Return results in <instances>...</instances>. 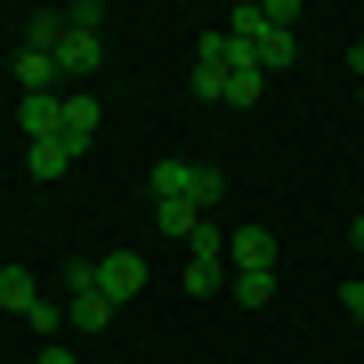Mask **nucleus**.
<instances>
[{
    "mask_svg": "<svg viewBox=\"0 0 364 364\" xmlns=\"http://www.w3.org/2000/svg\"><path fill=\"white\" fill-rule=\"evenodd\" d=\"M33 299H41V291H33V275H25V267H0V308L33 316Z\"/></svg>",
    "mask_w": 364,
    "mask_h": 364,
    "instance_id": "10",
    "label": "nucleus"
},
{
    "mask_svg": "<svg viewBox=\"0 0 364 364\" xmlns=\"http://www.w3.org/2000/svg\"><path fill=\"white\" fill-rule=\"evenodd\" d=\"M299 57V33H259V73H284Z\"/></svg>",
    "mask_w": 364,
    "mask_h": 364,
    "instance_id": "11",
    "label": "nucleus"
},
{
    "mask_svg": "<svg viewBox=\"0 0 364 364\" xmlns=\"http://www.w3.org/2000/svg\"><path fill=\"white\" fill-rule=\"evenodd\" d=\"M195 186H203V162H178V154H170V162H154L146 195H154V203H195ZM195 210H203V203H195Z\"/></svg>",
    "mask_w": 364,
    "mask_h": 364,
    "instance_id": "3",
    "label": "nucleus"
},
{
    "mask_svg": "<svg viewBox=\"0 0 364 364\" xmlns=\"http://www.w3.org/2000/svg\"><path fill=\"white\" fill-rule=\"evenodd\" d=\"M16 122H25V138L41 146V138H57V130H65V97H25V105H16Z\"/></svg>",
    "mask_w": 364,
    "mask_h": 364,
    "instance_id": "6",
    "label": "nucleus"
},
{
    "mask_svg": "<svg viewBox=\"0 0 364 364\" xmlns=\"http://www.w3.org/2000/svg\"><path fill=\"white\" fill-rule=\"evenodd\" d=\"M41 364H73V348H49V340H41Z\"/></svg>",
    "mask_w": 364,
    "mask_h": 364,
    "instance_id": "17",
    "label": "nucleus"
},
{
    "mask_svg": "<svg viewBox=\"0 0 364 364\" xmlns=\"http://www.w3.org/2000/svg\"><path fill=\"white\" fill-rule=\"evenodd\" d=\"M97 57H105V41L65 25V41H57V73H65V81H90V73H97Z\"/></svg>",
    "mask_w": 364,
    "mask_h": 364,
    "instance_id": "4",
    "label": "nucleus"
},
{
    "mask_svg": "<svg viewBox=\"0 0 364 364\" xmlns=\"http://www.w3.org/2000/svg\"><path fill=\"white\" fill-rule=\"evenodd\" d=\"M57 138H65L73 154H90V138H97V97H90V90L65 97V130H57Z\"/></svg>",
    "mask_w": 364,
    "mask_h": 364,
    "instance_id": "5",
    "label": "nucleus"
},
{
    "mask_svg": "<svg viewBox=\"0 0 364 364\" xmlns=\"http://www.w3.org/2000/svg\"><path fill=\"white\" fill-rule=\"evenodd\" d=\"M340 308H348L356 324H364V284H340Z\"/></svg>",
    "mask_w": 364,
    "mask_h": 364,
    "instance_id": "16",
    "label": "nucleus"
},
{
    "mask_svg": "<svg viewBox=\"0 0 364 364\" xmlns=\"http://www.w3.org/2000/svg\"><path fill=\"white\" fill-rule=\"evenodd\" d=\"M227 267L235 275H275V235L267 227H235L227 235Z\"/></svg>",
    "mask_w": 364,
    "mask_h": 364,
    "instance_id": "1",
    "label": "nucleus"
},
{
    "mask_svg": "<svg viewBox=\"0 0 364 364\" xmlns=\"http://www.w3.org/2000/svg\"><path fill=\"white\" fill-rule=\"evenodd\" d=\"M348 243H356V251H364V219H356V227H348Z\"/></svg>",
    "mask_w": 364,
    "mask_h": 364,
    "instance_id": "19",
    "label": "nucleus"
},
{
    "mask_svg": "<svg viewBox=\"0 0 364 364\" xmlns=\"http://www.w3.org/2000/svg\"><path fill=\"white\" fill-rule=\"evenodd\" d=\"M348 73H356V81H364V41H356V49H348Z\"/></svg>",
    "mask_w": 364,
    "mask_h": 364,
    "instance_id": "18",
    "label": "nucleus"
},
{
    "mask_svg": "<svg viewBox=\"0 0 364 364\" xmlns=\"http://www.w3.org/2000/svg\"><path fill=\"white\" fill-rule=\"evenodd\" d=\"M25 170H33L41 186H49V178H65V170H73V146H65V138H41L33 154H25Z\"/></svg>",
    "mask_w": 364,
    "mask_h": 364,
    "instance_id": "7",
    "label": "nucleus"
},
{
    "mask_svg": "<svg viewBox=\"0 0 364 364\" xmlns=\"http://www.w3.org/2000/svg\"><path fill=\"white\" fill-rule=\"evenodd\" d=\"M227 33H235V41H259V33H267V9H235Z\"/></svg>",
    "mask_w": 364,
    "mask_h": 364,
    "instance_id": "14",
    "label": "nucleus"
},
{
    "mask_svg": "<svg viewBox=\"0 0 364 364\" xmlns=\"http://www.w3.org/2000/svg\"><path fill=\"white\" fill-rule=\"evenodd\" d=\"M97 291L114 299V308L138 299V291H146V259H138V251H105V259H97Z\"/></svg>",
    "mask_w": 364,
    "mask_h": 364,
    "instance_id": "2",
    "label": "nucleus"
},
{
    "mask_svg": "<svg viewBox=\"0 0 364 364\" xmlns=\"http://www.w3.org/2000/svg\"><path fill=\"white\" fill-rule=\"evenodd\" d=\"M259 97H267V73H259V65L235 73V97H227V105H259Z\"/></svg>",
    "mask_w": 364,
    "mask_h": 364,
    "instance_id": "13",
    "label": "nucleus"
},
{
    "mask_svg": "<svg viewBox=\"0 0 364 364\" xmlns=\"http://www.w3.org/2000/svg\"><path fill=\"white\" fill-rule=\"evenodd\" d=\"M235 299H243V308H267V299H275V275H235Z\"/></svg>",
    "mask_w": 364,
    "mask_h": 364,
    "instance_id": "12",
    "label": "nucleus"
},
{
    "mask_svg": "<svg viewBox=\"0 0 364 364\" xmlns=\"http://www.w3.org/2000/svg\"><path fill=\"white\" fill-rule=\"evenodd\" d=\"M65 25H73V33H97V25H105V9H97V0H81V9H65Z\"/></svg>",
    "mask_w": 364,
    "mask_h": 364,
    "instance_id": "15",
    "label": "nucleus"
},
{
    "mask_svg": "<svg viewBox=\"0 0 364 364\" xmlns=\"http://www.w3.org/2000/svg\"><path fill=\"white\" fill-rule=\"evenodd\" d=\"M186 81H195V97H219V105L235 97V73L219 65V57H195V73H186Z\"/></svg>",
    "mask_w": 364,
    "mask_h": 364,
    "instance_id": "8",
    "label": "nucleus"
},
{
    "mask_svg": "<svg viewBox=\"0 0 364 364\" xmlns=\"http://www.w3.org/2000/svg\"><path fill=\"white\" fill-rule=\"evenodd\" d=\"M154 227H162V235H178V243H195L203 210H195V203H154Z\"/></svg>",
    "mask_w": 364,
    "mask_h": 364,
    "instance_id": "9",
    "label": "nucleus"
},
{
    "mask_svg": "<svg viewBox=\"0 0 364 364\" xmlns=\"http://www.w3.org/2000/svg\"><path fill=\"white\" fill-rule=\"evenodd\" d=\"M356 90H364V81H356Z\"/></svg>",
    "mask_w": 364,
    "mask_h": 364,
    "instance_id": "20",
    "label": "nucleus"
}]
</instances>
